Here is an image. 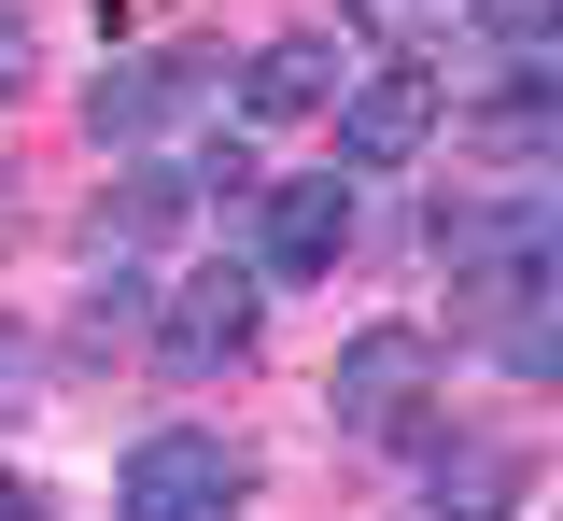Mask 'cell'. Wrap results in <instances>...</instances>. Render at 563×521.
Segmentation results:
<instances>
[{"label":"cell","instance_id":"6da1fadb","mask_svg":"<svg viewBox=\"0 0 563 521\" xmlns=\"http://www.w3.org/2000/svg\"><path fill=\"white\" fill-rule=\"evenodd\" d=\"M240 494H254V465L225 437H141L113 479V521H240Z\"/></svg>","mask_w":563,"mask_h":521},{"label":"cell","instance_id":"7a4b0ae2","mask_svg":"<svg viewBox=\"0 0 563 521\" xmlns=\"http://www.w3.org/2000/svg\"><path fill=\"white\" fill-rule=\"evenodd\" d=\"M422 380H437V339L422 324H366L339 353V380H324V409H339V437H409Z\"/></svg>","mask_w":563,"mask_h":521},{"label":"cell","instance_id":"3957f363","mask_svg":"<svg viewBox=\"0 0 563 521\" xmlns=\"http://www.w3.org/2000/svg\"><path fill=\"white\" fill-rule=\"evenodd\" d=\"M254 353V268H198V282H169V310H155V367L169 380H211Z\"/></svg>","mask_w":563,"mask_h":521},{"label":"cell","instance_id":"277c9868","mask_svg":"<svg viewBox=\"0 0 563 521\" xmlns=\"http://www.w3.org/2000/svg\"><path fill=\"white\" fill-rule=\"evenodd\" d=\"M339 240H352V184L339 169H296V184L254 198V268H268V282H324Z\"/></svg>","mask_w":563,"mask_h":521},{"label":"cell","instance_id":"5b68a950","mask_svg":"<svg viewBox=\"0 0 563 521\" xmlns=\"http://www.w3.org/2000/svg\"><path fill=\"white\" fill-rule=\"evenodd\" d=\"M437 113H451V85H437V71H409V57L366 71V85L339 99V169H395V155H422V142H437Z\"/></svg>","mask_w":563,"mask_h":521},{"label":"cell","instance_id":"8992f818","mask_svg":"<svg viewBox=\"0 0 563 521\" xmlns=\"http://www.w3.org/2000/svg\"><path fill=\"white\" fill-rule=\"evenodd\" d=\"M211 57H141V71H113L99 85V99H85V113H99V142H141V128H169V113H198L211 99Z\"/></svg>","mask_w":563,"mask_h":521},{"label":"cell","instance_id":"52a82bcc","mask_svg":"<svg viewBox=\"0 0 563 521\" xmlns=\"http://www.w3.org/2000/svg\"><path fill=\"white\" fill-rule=\"evenodd\" d=\"M310 99H339V43H324V29H282L268 57H254V85H240V113L282 128V113H310Z\"/></svg>","mask_w":563,"mask_h":521},{"label":"cell","instance_id":"ba28073f","mask_svg":"<svg viewBox=\"0 0 563 521\" xmlns=\"http://www.w3.org/2000/svg\"><path fill=\"white\" fill-rule=\"evenodd\" d=\"M366 29H395V43H437V29H479L493 0H352Z\"/></svg>","mask_w":563,"mask_h":521},{"label":"cell","instance_id":"9c48e42d","mask_svg":"<svg viewBox=\"0 0 563 521\" xmlns=\"http://www.w3.org/2000/svg\"><path fill=\"white\" fill-rule=\"evenodd\" d=\"M14 85H29V14L0 0V99H14Z\"/></svg>","mask_w":563,"mask_h":521},{"label":"cell","instance_id":"30bf717a","mask_svg":"<svg viewBox=\"0 0 563 521\" xmlns=\"http://www.w3.org/2000/svg\"><path fill=\"white\" fill-rule=\"evenodd\" d=\"M0 521H57V508H43V494H29V479L0 465Z\"/></svg>","mask_w":563,"mask_h":521}]
</instances>
